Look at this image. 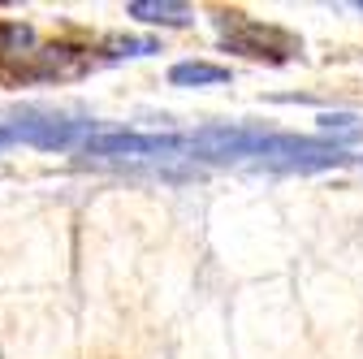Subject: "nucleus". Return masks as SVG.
<instances>
[{
	"instance_id": "obj_3",
	"label": "nucleus",
	"mask_w": 363,
	"mask_h": 359,
	"mask_svg": "<svg viewBox=\"0 0 363 359\" xmlns=\"http://www.w3.org/2000/svg\"><path fill=\"white\" fill-rule=\"evenodd\" d=\"M86 121H61V117H48V121H18L13 134L22 143H35V148H74V143H86L91 134Z\"/></svg>"
},
{
	"instance_id": "obj_10",
	"label": "nucleus",
	"mask_w": 363,
	"mask_h": 359,
	"mask_svg": "<svg viewBox=\"0 0 363 359\" xmlns=\"http://www.w3.org/2000/svg\"><path fill=\"white\" fill-rule=\"evenodd\" d=\"M359 9H363V0H359Z\"/></svg>"
},
{
	"instance_id": "obj_7",
	"label": "nucleus",
	"mask_w": 363,
	"mask_h": 359,
	"mask_svg": "<svg viewBox=\"0 0 363 359\" xmlns=\"http://www.w3.org/2000/svg\"><path fill=\"white\" fill-rule=\"evenodd\" d=\"M35 35L30 26H0V53H18V48H30Z\"/></svg>"
},
{
	"instance_id": "obj_5",
	"label": "nucleus",
	"mask_w": 363,
	"mask_h": 359,
	"mask_svg": "<svg viewBox=\"0 0 363 359\" xmlns=\"http://www.w3.org/2000/svg\"><path fill=\"white\" fill-rule=\"evenodd\" d=\"M173 87H216V82H230V70L212 65V61H182L169 70Z\"/></svg>"
},
{
	"instance_id": "obj_4",
	"label": "nucleus",
	"mask_w": 363,
	"mask_h": 359,
	"mask_svg": "<svg viewBox=\"0 0 363 359\" xmlns=\"http://www.w3.org/2000/svg\"><path fill=\"white\" fill-rule=\"evenodd\" d=\"M130 18L152 22V26H186L195 18V9L191 5H177V0H134Z\"/></svg>"
},
{
	"instance_id": "obj_8",
	"label": "nucleus",
	"mask_w": 363,
	"mask_h": 359,
	"mask_svg": "<svg viewBox=\"0 0 363 359\" xmlns=\"http://www.w3.org/2000/svg\"><path fill=\"white\" fill-rule=\"evenodd\" d=\"M108 48H117L113 57H147V53H156V43H152V39H130V35H125V39H113Z\"/></svg>"
},
{
	"instance_id": "obj_2",
	"label": "nucleus",
	"mask_w": 363,
	"mask_h": 359,
	"mask_svg": "<svg viewBox=\"0 0 363 359\" xmlns=\"http://www.w3.org/2000/svg\"><path fill=\"white\" fill-rule=\"evenodd\" d=\"M186 148L191 139H177V134H96L82 143L86 156H173Z\"/></svg>"
},
{
	"instance_id": "obj_6",
	"label": "nucleus",
	"mask_w": 363,
	"mask_h": 359,
	"mask_svg": "<svg viewBox=\"0 0 363 359\" xmlns=\"http://www.w3.org/2000/svg\"><path fill=\"white\" fill-rule=\"evenodd\" d=\"M315 121H320V130H325V134H333V130H337V134H346V139H354V134L363 130L354 113H320Z\"/></svg>"
},
{
	"instance_id": "obj_9",
	"label": "nucleus",
	"mask_w": 363,
	"mask_h": 359,
	"mask_svg": "<svg viewBox=\"0 0 363 359\" xmlns=\"http://www.w3.org/2000/svg\"><path fill=\"white\" fill-rule=\"evenodd\" d=\"M9 143H18V134H13V126H0V148H9Z\"/></svg>"
},
{
	"instance_id": "obj_1",
	"label": "nucleus",
	"mask_w": 363,
	"mask_h": 359,
	"mask_svg": "<svg viewBox=\"0 0 363 359\" xmlns=\"http://www.w3.org/2000/svg\"><path fill=\"white\" fill-rule=\"evenodd\" d=\"M220 35L234 53H247V57H268V61H290L298 57V39L277 31V26H259V22H247V18H220Z\"/></svg>"
}]
</instances>
